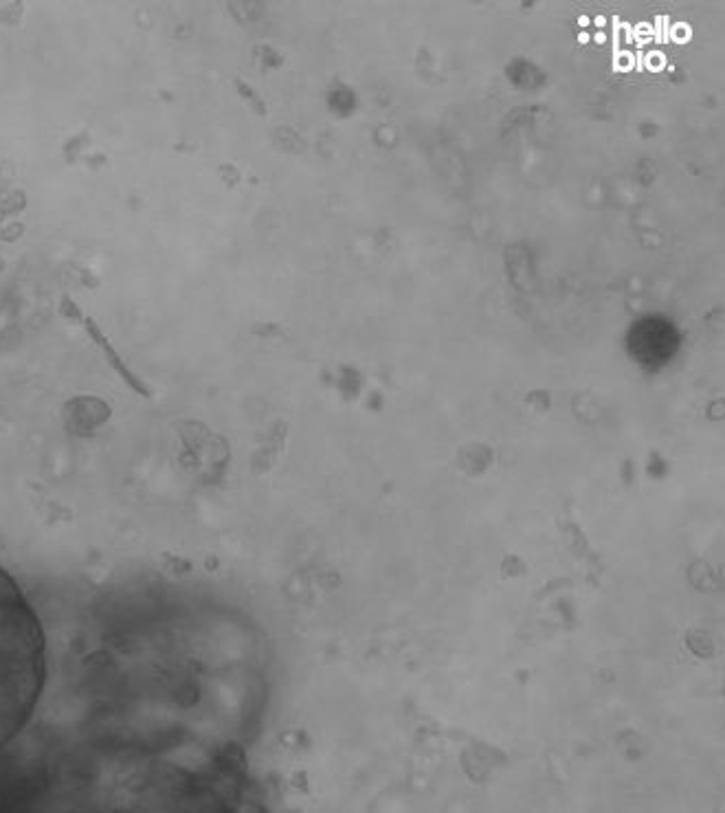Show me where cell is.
<instances>
[{
    "label": "cell",
    "instance_id": "obj_1",
    "mask_svg": "<svg viewBox=\"0 0 725 813\" xmlns=\"http://www.w3.org/2000/svg\"><path fill=\"white\" fill-rule=\"evenodd\" d=\"M44 681V629L16 578L0 567V749L34 716Z\"/></svg>",
    "mask_w": 725,
    "mask_h": 813
}]
</instances>
